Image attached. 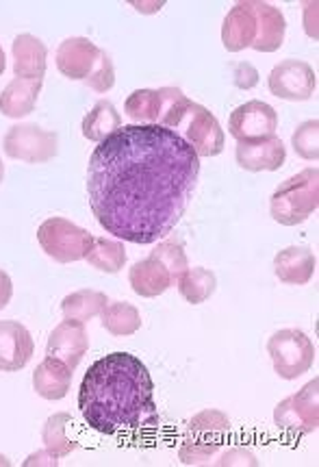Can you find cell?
<instances>
[{"instance_id":"1","label":"cell","mask_w":319,"mask_h":467,"mask_svg":"<svg viewBox=\"0 0 319 467\" xmlns=\"http://www.w3.org/2000/svg\"><path fill=\"white\" fill-rule=\"evenodd\" d=\"M198 179L201 157L180 135L159 124H127L91 152L89 204L109 235L144 246L172 233Z\"/></svg>"},{"instance_id":"2","label":"cell","mask_w":319,"mask_h":467,"mask_svg":"<svg viewBox=\"0 0 319 467\" xmlns=\"http://www.w3.org/2000/svg\"><path fill=\"white\" fill-rule=\"evenodd\" d=\"M78 409L102 435L152 431L159 426L155 383L139 358L113 352L98 358L78 389Z\"/></svg>"},{"instance_id":"3","label":"cell","mask_w":319,"mask_h":467,"mask_svg":"<svg viewBox=\"0 0 319 467\" xmlns=\"http://www.w3.org/2000/svg\"><path fill=\"white\" fill-rule=\"evenodd\" d=\"M159 127L174 130L193 148L198 157H218L224 150V130L207 107L191 102L187 96L176 102Z\"/></svg>"},{"instance_id":"4","label":"cell","mask_w":319,"mask_h":467,"mask_svg":"<svg viewBox=\"0 0 319 467\" xmlns=\"http://www.w3.org/2000/svg\"><path fill=\"white\" fill-rule=\"evenodd\" d=\"M57 67L64 77L83 81L98 94H107L116 85L111 57L85 37H70L57 48Z\"/></svg>"},{"instance_id":"5","label":"cell","mask_w":319,"mask_h":467,"mask_svg":"<svg viewBox=\"0 0 319 467\" xmlns=\"http://www.w3.org/2000/svg\"><path fill=\"white\" fill-rule=\"evenodd\" d=\"M319 207V170L306 168L278 185L270 201L272 218L283 226H298Z\"/></svg>"},{"instance_id":"6","label":"cell","mask_w":319,"mask_h":467,"mask_svg":"<svg viewBox=\"0 0 319 467\" xmlns=\"http://www.w3.org/2000/svg\"><path fill=\"white\" fill-rule=\"evenodd\" d=\"M273 369L284 380H293L306 374L315 361V348L309 335L298 328H283L267 341Z\"/></svg>"},{"instance_id":"7","label":"cell","mask_w":319,"mask_h":467,"mask_svg":"<svg viewBox=\"0 0 319 467\" xmlns=\"http://www.w3.org/2000/svg\"><path fill=\"white\" fill-rule=\"evenodd\" d=\"M91 239L94 235H89V231L64 218H48L37 229L39 246L57 264H74L85 259Z\"/></svg>"},{"instance_id":"8","label":"cell","mask_w":319,"mask_h":467,"mask_svg":"<svg viewBox=\"0 0 319 467\" xmlns=\"http://www.w3.org/2000/svg\"><path fill=\"white\" fill-rule=\"evenodd\" d=\"M273 421L284 432L309 435L319 429V379L306 383L298 394L284 398L273 409Z\"/></svg>"},{"instance_id":"9","label":"cell","mask_w":319,"mask_h":467,"mask_svg":"<svg viewBox=\"0 0 319 467\" xmlns=\"http://www.w3.org/2000/svg\"><path fill=\"white\" fill-rule=\"evenodd\" d=\"M5 155L25 163H46L59 152V138L53 130L39 129L37 124H15L7 130L3 141Z\"/></svg>"},{"instance_id":"10","label":"cell","mask_w":319,"mask_h":467,"mask_svg":"<svg viewBox=\"0 0 319 467\" xmlns=\"http://www.w3.org/2000/svg\"><path fill=\"white\" fill-rule=\"evenodd\" d=\"M278 113L263 100H250L239 105L228 118V133L237 140V144H250L276 135Z\"/></svg>"},{"instance_id":"11","label":"cell","mask_w":319,"mask_h":467,"mask_svg":"<svg viewBox=\"0 0 319 467\" xmlns=\"http://www.w3.org/2000/svg\"><path fill=\"white\" fill-rule=\"evenodd\" d=\"M270 92L283 100H309L317 88V77L313 67L304 61L287 59L281 61L267 78Z\"/></svg>"},{"instance_id":"12","label":"cell","mask_w":319,"mask_h":467,"mask_svg":"<svg viewBox=\"0 0 319 467\" xmlns=\"http://www.w3.org/2000/svg\"><path fill=\"white\" fill-rule=\"evenodd\" d=\"M182 96L185 94L179 88L135 89L124 102V111L137 124H161V119Z\"/></svg>"},{"instance_id":"13","label":"cell","mask_w":319,"mask_h":467,"mask_svg":"<svg viewBox=\"0 0 319 467\" xmlns=\"http://www.w3.org/2000/svg\"><path fill=\"white\" fill-rule=\"evenodd\" d=\"M89 350V337L85 330L83 322L66 320L57 327L48 337V346H46V357L57 358V361L66 363L67 368L77 369L78 363Z\"/></svg>"},{"instance_id":"14","label":"cell","mask_w":319,"mask_h":467,"mask_svg":"<svg viewBox=\"0 0 319 467\" xmlns=\"http://www.w3.org/2000/svg\"><path fill=\"white\" fill-rule=\"evenodd\" d=\"M33 350H36V344L25 324L0 320V372H18L26 368Z\"/></svg>"},{"instance_id":"15","label":"cell","mask_w":319,"mask_h":467,"mask_svg":"<svg viewBox=\"0 0 319 467\" xmlns=\"http://www.w3.org/2000/svg\"><path fill=\"white\" fill-rule=\"evenodd\" d=\"M235 157L237 163L248 172H276L287 159V148L281 138L272 135V138L250 141V144H237Z\"/></svg>"},{"instance_id":"16","label":"cell","mask_w":319,"mask_h":467,"mask_svg":"<svg viewBox=\"0 0 319 467\" xmlns=\"http://www.w3.org/2000/svg\"><path fill=\"white\" fill-rule=\"evenodd\" d=\"M256 39V14L252 0L248 3H237L235 7L228 11L221 26V42L226 50L239 53V50L252 48Z\"/></svg>"},{"instance_id":"17","label":"cell","mask_w":319,"mask_h":467,"mask_svg":"<svg viewBox=\"0 0 319 467\" xmlns=\"http://www.w3.org/2000/svg\"><path fill=\"white\" fill-rule=\"evenodd\" d=\"M273 272L284 285H306L315 272V254L306 246H289L273 259Z\"/></svg>"},{"instance_id":"18","label":"cell","mask_w":319,"mask_h":467,"mask_svg":"<svg viewBox=\"0 0 319 467\" xmlns=\"http://www.w3.org/2000/svg\"><path fill=\"white\" fill-rule=\"evenodd\" d=\"M252 5L256 14V39L252 48L259 53H273L283 47L284 31H287L283 11L270 3H254L252 0Z\"/></svg>"},{"instance_id":"19","label":"cell","mask_w":319,"mask_h":467,"mask_svg":"<svg viewBox=\"0 0 319 467\" xmlns=\"http://www.w3.org/2000/svg\"><path fill=\"white\" fill-rule=\"evenodd\" d=\"M14 72L15 78H31V81H42L46 72V50L42 39L36 36H18L14 39Z\"/></svg>"},{"instance_id":"20","label":"cell","mask_w":319,"mask_h":467,"mask_svg":"<svg viewBox=\"0 0 319 467\" xmlns=\"http://www.w3.org/2000/svg\"><path fill=\"white\" fill-rule=\"evenodd\" d=\"M129 281L133 292L137 296H141V298H155V296H161L174 285L170 272L165 270V265L161 261L152 257L137 261V264L130 267Z\"/></svg>"},{"instance_id":"21","label":"cell","mask_w":319,"mask_h":467,"mask_svg":"<svg viewBox=\"0 0 319 467\" xmlns=\"http://www.w3.org/2000/svg\"><path fill=\"white\" fill-rule=\"evenodd\" d=\"M70 385L72 369L66 363L57 361V358L46 357L36 372H33V387H36L37 396H42L44 400H61L70 391Z\"/></svg>"},{"instance_id":"22","label":"cell","mask_w":319,"mask_h":467,"mask_svg":"<svg viewBox=\"0 0 319 467\" xmlns=\"http://www.w3.org/2000/svg\"><path fill=\"white\" fill-rule=\"evenodd\" d=\"M42 92V81L31 78H14L0 94V113L7 118H25L33 113L37 96Z\"/></svg>"},{"instance_id":"23","label":"cell","mask_w":319,"mask_h":467,"mask_svg":"<svg viewBox=\"0 0 319 467\" xmlns=\"http://www.w3.org/2000/svg\"><path fill=\"white\" fill-rule=\"evenodd\" d=\"M119 129H122V118H119L118 109L109 100L96 102L94 109L83 119V135L89 141H96V144L105 141Z\"/></svg>"},{"instance_id":"24","label":"cell","mask_w":319,"mask_h":467,"mask_svg":"<svg viewBox=\"0 0 319 467\" xmlns=\"http://www.w3.org/2000/svg\"><path fill=\"white\" fill-rule=\"evenodd\" d=\"M85 261L94 265L96 270L116 275L127 264V250H124V244L118 242V239L94 237L87 254H85Z\"/></svg>"},{"instance_id":"25","label":"cell","mask_w":319,"mask_h":467,"mask_svg":"<svg viewBox=\"0 0 319 467\" xmlns=\"http://www.w3.org/2000/svg\"><path fill=\"white\" fill-rule=\"evenodd\" d=\"M109 305L107 296L102 292H94V289H81V292H74L66 296L64 303H61V311H64L66 320L83 322L87 324L91 317L100 316L102 309Z\"/></svg>"},{"instance_id":"26","label":"cell","mask_w":319,"mask_h":467,"mask_svg":"<svg viewBox=\"0 0 319 467\" xmlns=\"http://www.w3.org/2000/svg\"><path fill=\"white\" fill-rule=\"evenodd\" d=\"M176 285H179V292L187 303L202 305L215 294L218 278H215L213 272L204 270V267H187Z\"/></svg>"},{"instance_id":"27","label":"cell","mask_w":319,"mask_h":467,"mask_svg":"<svg viewBox=\"0 0 319 467\" xmlns=\"http://www.w3.org/2000/svg\"><path fill=\"white\" fill-rule=\"evenodd\" d=\"M228 426H231V420H228L226 413L218 411V409H209V411L198 413L196 418L190 421V426H187L190 437H187V440L202 443H220V446H224Z\"/></svg>"},{"instance_id":"28","label":"cell","mask_w":319,"mask_h":467,"mask_svg":"<svg viewBox=\"0 0 319 467\" xmlns=\"http://www.w3.org/2000/svg\"><path fill=\"white\" fill-rule=\"evenodd\" d=\"M102 327L116 337H127L141 328V316L130 303H109L102 309Z\"/></svg>"},{"instance_id":"29","label":"cell","mask_w":319,"mask_h":467,"mask_svg":"<svg viewBox=\"0 0 319 467\" xmlns=\"http://www.w3.org/2000/svg\"><path fill=\"white\" fill-rule=\"evenodd\" d=\"M72 424L70 413H55L46 420L44 431H42V441L46 450L57 459H64L67 454H72L77 450V441L67 440L66 431Z\"/></svg>"},{"instance_id":"30","label":"cell","mask_w":319,"mask_h":467,"mask_svg":"<svg viewBox=\"0 0 319 467\" xmlns=\"http://www.w3.org/2000/svg\"><path fill=\"white\" fill-rule=\"evenodd\" d=\"M295 155L302 159H309V161H317L319 159V119H309V122H302L295 129L292 138Z\"/></svg>"},{"instance_id":"31","label":"cell","mask_w":319,"mask_h":467,"mask_svg":"<svg viewBox=\"0 0 319 467\" xmlns=\"http://www.w3.org/2000/svg\"><path fill=\"white\" fill-rule=\"evenodd\" d=\"M150 257L161 261V264L165 265V270H168L170 276H172L174 285L180 278L182 272L190 267V261H187L185 250H182L180 244H176V242H161L155 250H152Z\"/></svg>"},{"instance_id":"32","label":"cell","mask_w":319,"mask_h":467,"mask_svg":"<svg viewBox=\"0 0 319 467\" xmlns=\"http://www.w3.org/2000/svg\"><path fill=\"white\" fill-rule=\"evenodd\" d=\"M220 443H202L185 440L179 450V459L185 465H209L211 459L220 452Z\"/></svg>"},{"instance_id":"33","label":"cell","mask_w":319,"mask_h":467,"mask_svg":"<svg viewBox=\"0 0 319 467\" xmlns=\"http://www.w3.org/2000/svg\"><path fill=\"white\" fill-rule=\"evenodd\" d=\"M220 467H232V465H242V467H256L259 465V461H256V457L250 450L246 448H231L228 452H224L218 461Z\"/></svg>"},{"instance_id":"34","label":"cell","mask_w":319,"mask_h":467,"mask_svg":"<svg viewBox=\"0 0 319 467\" xmlns=\"http://www.w3.org/2000/svg\"><path fill=\"white\" fill-rule=\"evenodd\" d=\"M232 81H235L239 89H252L259 83V70L252 64H248V61H243V64H237L235 70H232Z\"/></svg>"},{"instance_id":"35","label":"cell","mask_w":319,"mask_h":467,"mask_svg":"<svg viewBox=\"0 0 319 467\" xmlns=\"http://www.w3.org/2000/svg\"><path fill=\"white\" fill-rule=\"evenodd\" d=\"M36 465H48V467H57L59 465V459L53 457V454L48 452V450H39V452L31 454L25 461V467H36Z\"/></svg>"},{"instance_id":"36","label":"cell","mask_w":319,"mask_h":467,"mask_svg":"<svg viewBox=\"0 0 319 467\" xmlns=\"http://www.w3.org/2000/svg\"><path fill=\"white\" fill-rule=\"evenodd\" d=\"M11 296H14V283H11L7 272L0 270V309H5L11 303Z\"/></svg>"},{"instance_id":"37","label":"cell","mask_w":319,"mask_h":467,"mask_svg":"<svg viewBox=\"0 0 319 467\" xmlns=\"http://www.w3.org/2000/svg\"><path fill=\"white\" fill-rule=\"evenodd\" d=\"M5 66H7V61H5V50L0 47V74L5 72Z\"/></svg>"},{"instance_id":"38","label":"cell","mask_w":319,"mask_h":467,"mask_svg":"<svg viewBox=\"0 0 319 467\" xmlns=\"http://www.w3.org/2000/svg\"><path fill=\"white\" fill-rule=\"evenodd\" d=\"M0 465H5V467L11 465V463H9V459H7V457H3V454H0Z\"/></svg>"},{"instance_id":"39","label":"cell","mask_w":319,"mask_h":467,"mask_svg":"<svg viewBox=\"0 0 319 467\" xmlns=\"http://www.w3.org/2000/svg\"><path fill=\"white\" fill-rule=\"evenodd\" d=\"M3 174H5V168H3V159H0V183H3Z\"/></svg>"}]
</instances>
